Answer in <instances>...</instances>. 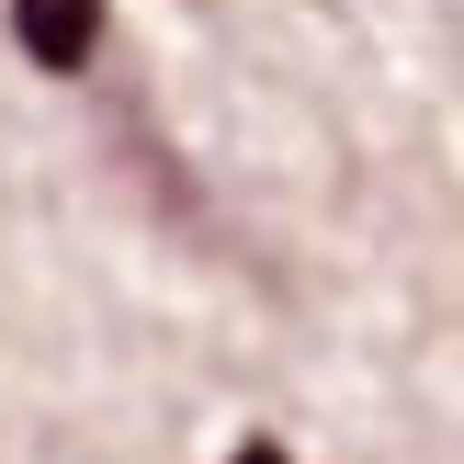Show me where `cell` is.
Masks as SVG:
<instances>
[{
	"instance_id": "7a4b0ae2",
	"label": "cell",
	"mask_w": 464,
	"mask_h": 464,
	"mask_svg": "<svg viewBox=\"0 0 464 464\" xmlns=\"http://www.w3.org/2000/svg\"><path fill=\"white\" fill-rule=\"evenodd\" d=\"M227 464H295V453H284V442H272V430H249V442H238V453H227Z\"/></svg>"
},
{
	"instance_id": "6da1fadb",
	"label": "cell",
	"mask_w": 464,
	"mask_h": 464,
	"mask_svg": "<svg viewBox=\"0 0 464 464\" xmlns=\"http://www.w3.org/2000/svg\"><path fill=\"white\" fill-rule=\"evenodd\" d=\"M12 45L45 80H80V68L102 57V0H12Z\"/></svg>"
}]
</instances>
